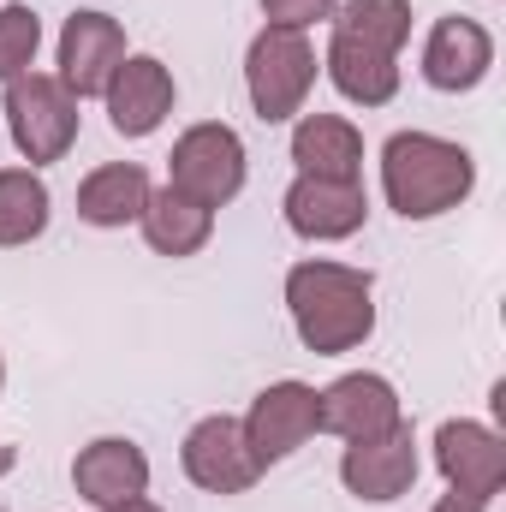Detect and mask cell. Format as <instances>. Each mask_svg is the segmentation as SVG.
I'll return each instance as SVG.
<instances>
[{"label":"cell","instance_id":"obj_1","mask_svg":"<svg viewBox=\"0 0 506 512\" xmlns=\"http://www.w3.org/2000/svg\"><path fill=\"white\" fill-rule=\"evenodd\" d=\"M286 310L316 358H340L376 328V280L346 262H298L286 274Z\"/></svg>","mask_w":506,"mask_h":512},{"label":"cell","instance_id":"obj_2","mask_svg":"<svg viewBox=\"0 0 506 512\" xmlns=\"http://www.w3.org/2000/svg\"><path fill=\"white\" fill-rule=\"evenodd\" d=\"M471 185H477V161H471V149H459L447 137L393 131L381 149V191L405 221H429V215L459 209L471 197Z\"/></svg>","mask_w":506,"mask_h":512},{"label":"cell","instance_id":"obj_3","mask_svg":"<svg viewBox=\"0 0 506 512\" xmlns=\"http://www.w3.org/2000/svg\"><path fill=\"white\" fill-rule=\"evenodd\" d=\"M310 84H316V48L304 42V30H286V24L256 30L251 54H245V90H251L256 120L280 126V120L304 114Z\"/></svg>","mask_w":506,"mask_h":512},{"label":"cell","instance_id":"obj_4","mask_svg":"<svg viewBox=\"0 0 506 512\" xmlns=\"http://www.w3.org/2000/svg\"><path fill=\"white\" fill-rule=\"evenodd\" d=\"M6 126L24 161H60L78 143V96L48 72H18L6 84Z\"/></svg>","mask_w":506,"mask_h":512},{"label":"cell","instance_id":"obj_5","mask_svg":"<svg viewBox=\"0 0 506 512\" xmlns=\"http://www.w3.org/2000/svg\"><path fill=\"white\" fill-rule=\"evenodd\" d=\"M167 185L173 191H185V197H197L203 209H221V203H233L239 191H245V143H239V131L233 126H191L179 143H173V155H167Z\"/></svg>","mask_w":506,"mask_h":512},{"label":"cell","instance_id":"obj_6","mask_svg":"<svg viewBox=\"0 0 506 512\" xmlns=\"http://www.w3.org/2000/svg\"><path fill=\"white\" fill-rule=\"evenodd\" d=\"M179 465H185V477H191L197 489H209V495H245L256 477L268 471L251 453V441H245V429H239L233 417H203V423L185 435Z\"/></svg>","mask_w":506,"mask_h":512},{"label":"cell","instance_id":"obj_7","mask_svg":"<svg viewBox=\"0 0 506 512\" xmlns=\"http://www.w3.org/2000/svg\"><path fill=\"white\" fill-rule=\"evenodd\" d=\"M405 411H399V393L387 376H340L334 387L316 393V429L340 435V441H376L387 429H399Z\"/></svg>","mask_w":506,"mask_h":512},{"label":"cell","instance_id":"obj_8","mask_svg":"<svg viewBox=\"0 0 506 512\" xmlns=\"http://www.w3.org/2000/svg\"><path fill=\"white\" fill-rule=\"evenodd\" d=\"M239 429H245V441H251V453L262 465L292 459V453L316 435V387H304V382L262 387L251 399V417H245Z\"/></svg>","mask_w":506,"mask_h":512},{"label":"cell","instance_id":"obj_9","mask_svg":"<svg viewBox=\"0 0 506 512\" xmlns=\"http://www.w3.org/2000/svg\"><path fill=\"white\" fill-rule=\"evenodd\" d=\"M120 60H126V30H120V18H108V12H78V18H66V30H60V84L84 102V96H102L108 90V78L120 72Z\"/></svg>","mask_w":506,"mask_h":512},{"label":"cell","instance_id":"obj_10","mask_svg":"<svg viewBox=\"0 0 506 512\" xmlns=\"http://www.w3.org/2000/svg\"><path fill=\"white\" fill-rule=\"evenodd\" d=\"M435 465L441 477L459 489V495H477V501H495L506 483V441L489 429V423H441L435 429Z\"/></svg>","mask_w":506,"mask_h":512},{"label":"cell","instance_id":"obj_11","mask_svg":"<svg viewBox=\"0 0 506 512\" xmlns=\"http://www.w3.org/2000/svg\"><path fill=\"white\" fill-rule=\"evenodd\" d=\"M286 227L304 233V239H352L370 215V197L358 179H310L298 173L292 191H286Z\"/></svg>","mask_w":506,"mask_h":512},{"label":"cell","instance_id":"obj_12","mask_svg":"<svg viewBox=\"0 0 506 512\" xmlns=\"http://www.w3.org/2000/svg\"><path fill=\"white\" fill-rule=\"evenodd\" d=\"M340 483L358 495V501H399L411 483H417V441H411V423L387 429L376 441H346V459H340Z\"/></svg>","mask_w":506,"mask_h":512},{"label":"cell","instance_id":"obj_13","mask_svg":"<svg viewBox=\"0 0 506 512\" xmlns=\"http://www.w3.org/2000/svg\"><path fill=\"white\" fill-rule=\"evenodd\" d=\"M102 96H108V120L120 137H149L173 114V72L155 54H126Z\"/></svg>","mask_w":506,"mask_h":512},{"label":"cell","instance_id":"obj_14","mask_svg":"<svg viewBox=\"0 0 506 512\" xmlns=\"http://www.w3.org/2000/svg\"><path fill=\"white\" fill-rule=\"evenodd\" d=\"M72 483H78V495L90 507L114 512L149 489V459H143V447L126 441V435H102V441H90L72 459Z\"/></svg>","mask_w":506,"mask_h":512},{"label":"cell","instance_id":"obj_15","mask_svg":"<svg viewBox=\"0 0 506 512\" xmlns=\"http://www.w3.org/2000/svg\"><path fill=\"white\" fill-rule=\"evenodd\" d=\"M489 66H495V42L477 18H441L423 42V78L447 96L477 90L489 78Z\"/></svg>","mask_w":506,"mask_h":512},{"label":"cell","instance_id":"obj_16","mask_svg":"<svg viewBox=\"0 0 506 512\" xmlns=\"http://www.w3.org/2000/svg\"><path fill=\"white\" fill-rule=\"evenodd\" d=\"M328 78H334V90H340L346 102L381 108V102L399 96V54H381L370 42L334 30V42H328Z\"/></svg>","mask_w":506,"mask_h":512},{"label":"cell","instance_id":"obj_17","mask_svg":"<svg viewBox=\"0 0 506 512\" xmlns=\"http://www.w3.org/2000/svg\"><path fill=\"white\" fill-rule=\"evenodd\" d=\"M292 161L310 179H358L364 173V137L340 114H304L292 131Z\"/></svg>","mask_w":506,"mask_h":512},{"label":"cell","instance_id":"obj_18","mask_svg":"<svg viewBox=\"0 0 506 512\" xmlns=\"http://www.w3.org/2000/svg\"><path fill=\"white\" fill-rule=\"evenodd\" d=\"M143 239L155 245L161 256H197L209 245V233H215V209H203L197 197H185V191H149V203H143Z\"/></svg>","mask_w":506,"mask_h":512},{"label":"cell","instance_id":"obj_19","mask_svg":"<svg viewBox=\"0 0 506 512\" xmlns=\"http://www.w3.org/2000/svg\"><path fill=\"white\" fill-rule=\"evenodd\" d=\"M143 203H149V173L137 161H108L78 185V215L90 227H126L143 215Z\"/></svg>","mask_w":506,"mask_h":512},{"label":"cell","instance_id":"obj_20","mask_svg":"<svg viewBox=\"0 0 506 512\" xmlns=\"http://www.w3.org/2000/svg\"><path fill=\"white\" fill-rule=\"evenodd\" d=\"M48 227V185L30 167H0V245H30Z\"/></svg>","mask_w":506,"mask_h":512},{"label":"cell","instance_id":"obj_21","mask_svg":"<svg viewBox=\"0 0 506 512\" xmlns=\"http://www.w3.org/2000/svg\"><path fill=\"white\" fill-rule=\"evenodd\" d=\"M334 30L370 42L381 54H399L405 36H411V0H346L340 18H334Z\"/></svg>","mask_w":506,"mask_h":512},{"label":"cell","instance_id":"obj_22","mask_svg":"<svg viewBox=\"0 0 506 512\" xmlns=\"http://www.w3.org/2000/svg\"><path fill=\"white\" fill-rule=\"evenodd\" d=\"M36 42H42V18L30 6H6L0 12V84L36 66Z\"/></svg>","mask_w":506,"mask_h":512},{"label":"cell","instance_id":"obj_23","mask_svg":"<svg viewBox=\"0 0 506 512\" xmlns=\"http://www.w3.org/2000/svg\"><path fill=\"white\" fill-rule=\"evenodd\" d=\"M262 12H268V24H286V30H304V24H316V18H328V12H334V0H262Z\"/></svg>","mask_w":506,"mask_h":512},{"label":"cell","instance_id":"obj_24","mask_svg":"<svg viewBox=\"0 0 506 512\" xmlns=\"http://www.w3.org/2000/svg\"><path fill=\"white\" fill-rule=\"evenodd\" d=\"M483 507H489V501H477V495H459V489L435 501V512H483Z\"/></svg>","mask_w":506,"mask_h":512},{"label":"cell","instance_id":"obj_25","mask_svg":"<svg viewBox=\"0 0 506 512\" xmlns=\"http://www.w3.org/2000/svg\"><path fill=\"white\" fill-rule=\"evenodd\" d=\"M114 512H161V507H155V501H143V495H137V501H126V507H114Z\"/></svg>","mask_w":506,"mask_h":512},{"label":"cell","instance_id":"obj_26","mask_svg":"<svg viewBox=\"0 0 506 512\" xmlns=\"http://www.w3.org/2000/svg\"><path fill=\"white\" fill-rule=\"evenodd\" d=\"M12 459H18V453H12V447H6V441H0V477H6V471H12Z\"/></svg>","mask_w":506,"mask_h":512},{"label":"cell","instance_id":"obj_27","mask_svg":"<svg viewBox=\"0 0 506 512\" xmlns=\"http://www.w3.org/2000/svg\"><path fill=\"white\" fill-rule=\"evenodd\" d=\"M0 387H6V358H0Z\"/></svg>","mask_w":506,"mask_h":512}]
</instances>
